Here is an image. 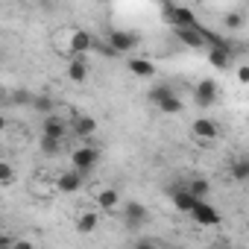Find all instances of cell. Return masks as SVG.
Listing matches in <instances>:
<instances>
[{"label": "cell", "instance_id": "6da1fadb", "mask_svg": "<svg viewBox=\"0 0 249 249\" xmlns=\"http://www.w3.org/2000/svg\"><path fill=\"white\" fill-rule=\"evenodd\" d=\"M161 12H164V18L170 21V27H173V30H196V27H202V24H199V18H196V12H194V9H188V6L164 3V6H161Z\"/></svg>", "mask_w": 249, "mask_h": 249}, {"label": "cell", "instance_id": "7a4b0ae2", "mask_svg": "<svg viewBox=\"0 0 249 249\" xmlns=\"http://www.w3.org/2000/svg\"><path fill=\"white\" fill-rule=\"evenodd\" d=\"M97 161H100V153H97V147H91V144H82V147H76V150L71 153V170H76V173H82V176H88V173L97 167Z\"/></svg>", "mask_w": 249, "mask_h": 249}, {"label": "cell", "instance_id": "3957f363", "mask_svg": "<svg viewBox=\"0 0 249 249\" xmlns=\"http://www.w3.org/2000/svg\"><path fill=\"white\" fill-rule=\"evenodd\" d=\"M217 91H220V85H217L211 76H205V79H199L196 88H194V103H196L199 108H208V106L217 100Z\"/></svg>", "mask_w": 249, "mask_h": 249}, {"label": "cell", "instance_id": "277c9868", "mask_svg": "<svg viewBox=\"0 0 249 249\" xmlns=\"http://www.w3.org/2000/svg\"><path fill=\"white\" fill-rule=\"evenodd\" d=\"M68 132H71V126H68L62 117H56V114H50V117H44V120H41V138L65 141V138H68Z\"/></svg>", "mask_w": 249, "mask_h": 249}, {"label": "cell", "instance_id": "5b68a950", "mask_svg": "<svg viewBox=\"0 0 249 249\" xmlns=\"http://www.w3.org/2000/svg\"><path fill=\"white\" fill-rule=\"evenodd\" d=\"M123 223H126V229H132V231H138L144 223H147V208L141 205V202H123Z\"/></svg>", "mask_w": 249, "mask_h": 249}, {"label": "cell", "instance_id": "8992f818", "mask_svg": "<svg viewBox=\"0 0 249 249\" xmlns=\"http://www.w3.org/2000/svg\"><path fill=\"white\" fill-rule=\"evenodd\" d=\"M94 41H97V38H94L88 30H73L71 38H68V47H71L73 56H82V59H85V53L94 50Z\"/></svg>", "mask_w": 249, "mask_h": 249}, {"label": "cell", "instance_id": "52a82bcc", "mask_svg": "<svg viewBox=\"0 0 249 249\" xmlns=\"http://www.w3.org/2000/svg\"><path fill=\"white\" fill-rule=\"evenodd\" d=\"M191 132H194V138H196V141H202V144L217 141V135H220L217 123H214L211 117H196V120L191 123Z\"/></svg>", "mask_w": 249, "mask_h": 249}, {"label": "cell", "instance_id": "ba28073f", "mask_svg": "<svg viewBox=\"0 0 249 249\" xmlns=\"http://www.w3.org/2000/svg\"><path fill=\"white\" fill-rule=\"evenodd\" d=\"M94 132H97V117L79 114V117H73V120H71V135H73V138L88 141V138H94Z\"/></svg>", "mask_w": 249, "mask_h": 249}, {"label": "cell", "instance_id": "9c48e42d", "mask_svg": "<svg viewBox=\"0 0 249 249\" xmlns=\"http://www.w3.org/2000/svg\"><path fill=\"white\" fill-rule=\"evenodd\" d=\"M108 44H111L114 53H129L132 47H138V36L126 33V30H111L108 33Z\"/></svg>", "mask_w": 249, "mask_h": 249}, {"label": "cell", "instance_id": "30bf717a", "mask_svg": "<svg viewBox=\"0 0 249 249\" xmlns=\"http://www.w3.org/2000/svg\"><path fill=\"white\" fill-rule=\"evenodd\" d=\"M191 217H194L199 226H208V229L220 226V211H217L211 202H196V208L191 211Z\"/></svg>", "mask_w": 249, "mask_h": 249}, {"label": "cell", "instance_id": "8fae6325", "mask_svg": "<svg viewBox=\"0 0 249 249\" xmlns=\"http://www.w3.org/2000/svg\"><path fill=\"white\" fill-rule=\"evenodd\" d=\"M231 62V47H208V65L214 71H229Z\"/></svg>", "mask_w": 249, "mask_h": 249}, {"label": "cell", "instance_id": "7c38bea8", "mask_svg": "<svg viewBox=\"0 0 249 249\" xmlns=\"http://www.w3.org/2000/svg\"><path fill=\"white\" fill-rule=\"evenodd\" d=\"M120 208V194H117V188H103L100 194H97V211H117Z\"/></svg>", "mask_w": 249, "mask_h": 249}, {"label": "cell", "instance_id": "4fadbf2b", "mask_svg": "<svg viewBox=\"0 0 249 249\" xmlns=\"http://www.w3.org/2000/svg\"><path fill=\"white\" fill-rule=\"evenodd\" d=\"M170 196H173V205H176V211H185V214H191L194 208H196V196H191L188 194V188H170Z\"/></svg>", "mask_w": 249, "mask_h": 249}, {"label": "cell", "instance_id": "5bb4252c", "mask_svg": "<svg viewBox=\"0 0 249 249\" xmlns=\"http://www.w3.org/2000/svg\"><path fill=\"white\" fill-rule=\"evenodd\" d=\"M173 36L185 44V47H191V50H196V47H205V36H202V27H196V30H173Z\"/></svg>", "mask_w": 249, "mask_h": 249}, {"label": "cell", "instance_id": "9a60e30c", "mask_svg": "<svg viewBox=\"0 0 249 249\" xmlns=\"http://www.w3.org/2000/svg\"><path fill=\"white\" fill-rule=\"evenodd\" d=\"M82 173H76V170H68V173H62L59 179H56V188L62 191V194H76L79 188H82Z\"/></svg>", "mask_w": 249, "mask_h": 249}, {"label": "cell", "instance_id": "2e32d148", "mask_svg": "<svg viewBox=\"0 0 249 249\" xmlns=\"http://www.w3.org/2000/svg\"><path fill=\"white\" fill-rule=\"evenodd\" d=\"M188 194L191 196H196L199 202H208V194H211V182L208 179H202V176H196V179H188Z\"/></svg>", "mask_w": 249, "mask_h": 249}, {"label": "cell", "instance_id": "e0dca14e", "mask_svg": "<svg viewBox=\"0 0 249 249\" xmlns=\"http://www.w3.org/2000/svg\"><path fill=\"white\" fill-rule=\"evenodd\" d=\"M97 226H100V214H97V211H82V214L76 217V231H79V234H94Z\"/></svg>", "mask_w": 249, "mask_h": 249}, {"label": "cell", "instance_id": "ac0fdd59", "mask_svg": "<svg viewBox=\"0 0 249 249\" xmlns=\"http://www.w3.org/2000/svg\"><path fill=\"white\" fill-rule=\"evenodd\" d=\"M68 76H71V82H85L88 79V62L82 56H73L68 62Z\"/></svg>", "mask_w": 249, "mask_h": 249}, {"label": "cell", "instance_id": "d6986e66", "mask_svg": "<svg viewBox=\"0 0 249 249\" xmlns=\"http://www.w3.org/2000/svg\"><path fill=\"white\" fill-rule=\"evenodd\" d=\"M129 71H132V76H138V79L156 76V65H153L150 59H129Z\"/></svg>", "mask_w": 249, "mask_h": 249}, {"label": "cell", "instance_id": "ffe728a7", "mask_svg": "<svg viewBox=\"0 0 249 249\" xmlns=\"http://www.w3.org/2000/svg\"><path fill=\"white\" fill-rule=\"evenodd\" d=\"M159 108H161V114H182L185 111V103L179 100V94H170L167 100L159 103Z\"/></svg>", "mask_w": 249, "mask_h": 249}, {"label": "cell", "instance_id": "44dd1931", "mask_svg": "<svg viewBox=\"0 0 249 249\" xmlns=\"http://www.w3.org/2000/svg\"><path fill=\"white\" fill-rule=\"evenodd\" d=\"M229 173H231L234 182H249V159H237V161H231Z\"/></svg>", "mask_w": 249, "mask_h": 249}, {"label": "cell", "instance_id": "7402d4cb", "mask_svg": "<svg viewBox=\"0 0 249 249\" xmlns=\"http://www.w3.org/2000/svg\"><path fill=\"white\" fill-rule=\"evenodd\" d=\"M33 108H36L38 114L50 117V114H53V97H50V94H36V100H33Z\"/></svg>", "mask_w": 249, "mask_h": 249}, {"label": "cell", "instance_id": "603a6c76", "mask_svg": "<svg viewBox=\"0 0 249 249\" xmlns=\"http://www.w3.org/2000/svg\"><path fill=\"white\" fill-rule=\"evenodd\" d=\"M223 24H226L229 30H240V27H243V12H240V9H231V12H226Z\"/></svg>", "mask_w": 249, "mask_h": 249}, {"label": "cell", "instance_id": "cb8c5ba5", "mask_svg": "<svg viewBox=\"0 0 249 249\" xmlns=\"http://www.w3.org/2000/svg\"><path fill=\"white\" fill-rule=\"evenodd\" d=\"M170 94H176V91H173V88H170V85H156V88H153V91H150V100H153V103H156V106H159V103H161V100H167V97H170Z\"/></svg>", "mask_w": 249, "mask_h": 249}, {"label": "cell", "instance_id": "d4e9b609", "mask_svg": "<svg viewBox=\"0 0 249 249\" xmlns=\"http://www.w3.org/2000/svg\"><path fill=\"white\" fill-rule=\"evenodd\" d=\"M38 147H41V153H44V156H50V159H53V156H59V150H62V141L41 138V144H38Z\"/></svg>", "mask_w": 249, "mask_h": 249}, {"label": "cell", "instance_id": "484cf974", "mask_svg": "<svg viewBox=\"0 0 249 249\" xmlns=\"http://www.w3.org/2000/svg\"><path fill=\"white\" fill-rule=\"evenodd\" d=\"M12 182H15V170H12V164H0V185L3 188H12Z\"/></svg>", "mask_w": 249, "mask_h": 249}, {"label": "cell", "instance_id": "4316f807", "mask_svg": "<svg viewBox=\"0 0 249 249\" xmlns=\"http://www.w3.org/2000/svg\"><path fill=\"white\" fill-rule=\"evenodd\" d=\"M237 79H240L243 85H249V65H240V68H237Z\"/></svg>", "mask_w": 249, "mask_h": 249}, {"label": "cell", "instance_id": "83f0119b", "mask_svg": "<svg viewBox=\"0 0 249 249\" xmlns=\"http://www.w3.org/2000/svg\"><path fill=\"white\" fill-rule=\"evenodd\" d=\"M15 237H9V234H3V237H0V249H15Z\"/></svg>", "mask_w": 249, "mask_h": 249}, {"label": "cell", "instance_id": "f1b7e54d", "mask_svg": "<svg viewBox=\"0 0 249 249\" xmlns=\"http://www.w3.org/2000/svg\"><path fill=\"white\" fill-rule=\"evenodd\" d=\"M15 249H36V246H33V243H30V240H24V237H21V240H18V243H15Z\"/></svg>", "mask_w": 249, "mask_h": 249}, {"label": "cell", "instance_id": "f546056e", "mask_svg": "<svg viewBox=\"0 0 249 249\" xmlns=\"http://www.w3.org/2000/svg\"><path fill=\"white\" fill-rule=\"evenodd\" d=\"M135 249H156V246L150 240H141V243H135Z\"/></svg>", "mask_w": 249, "mask_h": 249}, {"label": "cell", "instance_id": "4dcf8cb0", "mask_svg": "<svg viewBox=\"0 0 249 249\" xmlns=\"http://www.w3.org/2000/svg\"><path fill=\"white\" fill-rule=\"evenodd\" d=\"M208 249H223V246H208Z\"/></svg>", "mask_w": 249, "mask_h": 249}]
</instances>
